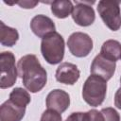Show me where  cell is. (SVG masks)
<instances>
[{"label": "cell", "instance_id": "17", "mask_svg": "<svg viewBox=\"0 0 121 121\" xmlns=\"http://www.w3.org/2000/svg\"><path fill=\"white\" fill-rule=\"evenodd\" d=\"M100 112L103 115L104 121H120V115L118 112L112 107L103 108Z\"/></svg>", "mask_w": 121, "mask_h": 121}, {"label": "cell", "instance_id": "5", "mask_svg": "<svg viewBox=\"0 0 121 121\" xmlns=\"http://www.w3.org/2000/svg\"><path fill=\"white\" fill-rule=\"evenodd\" d=\"M0 88L7 89L12 87L17 80L18 69L15 65V56L10 51H4L0 54Z\"/></svg>", "mask_w": 121, "mask_h": 121}, {"label": "cell", "instance_id": "2", "mask_svg": "<svg viewBox=\"0 0 121 121\" xmlns=\"http://www.w3.org/2000/svg\"><path fill=\"white\" fill-rule=\"evenodd\" d=\"M64 51V39L60 33L55 31L42 39L41 53L47 63L53 65L60 63L63 60Z\"/></svg>", "mask_w": 121, "mask_h": 121}, {"label": "cell", "instance_id": "20", "mask_svg": "<svg viewBox=\"0 0 121 121\" xmlns=\"http://www.w3.org/2000/svg\"><path fill=\"white\" fill-rule=\"evenodd\" d=\"M88 114H89V121H104L101 112H98L95 109H92L88 111Z\"/></svg>", "mask_w": 121, "mask_h": 121}, {"label": "cell", "instance_id": "9", "mask_svg": "<svg viewBox=\"0 0 121 121\" xmlns=\"http://www.w3.org/2000/svg\"><path fill=\"white\" fill-rule=\"evenodd\" d=\"M45 103L47 109H51L61 113L70 106V95L67 92L61 89H54L47 95Z\"/></svg>", "mask_w": 121, "mask_h": 121}, {"label": "cell", "instance_id": "19", "mask_svg": "<svg viewBox=\"0 0 121 121\" xmlns=\"http://www.w3.org/2000/svg\"><path fill=\"white\" fill-rule=\"evenodd\" d=\"M65 121H89V115L88 112H72Z\"/></svg>", "mask_w": 121, "mask_h": 121}, {"label": "cell", "instance_id": "4", "mask_svg": "<svg viewBox=\"0 0 121 121\" xmlns=\"http://www.w3.org/2000/svg\"><path fill=\"white\" fill-rule=\"evenodd\" d=\"M121 1L101 0L97 4V11L103 23L112 31H117L121 27Z\"/></svg>", "mask_w": 121, "mask_h": 121}, {"label": "cell", "instance_id": "15", "mask_svg": "<svg viewBox=\"0 0 121 121\" xmlns=\"http://www.w3.org/2000/svg\"><path fill=\"white\" fill-rule=\"evenodd\" d=\"M73 3L69 0H57L51 3V12L59 19L67 18L73 10Z\"/></svg>", "mask_w": 121, "mask_h": 121}, {"label": "cell", "instance_id": "13", "mask_svg": "<svg viewBox=\"0 0 121 121\" xmlns=\"http://www.w3.org/2000/svg\"><path fill=\"white\" fill-rule=\"evenodd\" d=\"M100 54L113 61L121 60V43L116 40H107L101 46Z\"/></svg>", "mask_w": 121, "mask_h": 121}, {"label": "cell", "instance_id": "3", "mask_svg": "<svg viewBox=\"0 0 121 121\" xmlns=\"http://www.w3.org/2000/svg\"><path fill=\"white\" fill-rule=\"evenodd\" d=\"M107 93V81L100 77L91 75L82 86V98L92 107L100 106Z\"/></svg>", "mask_w": 121, "mask_h": 121}, {"label": "cell", "instance_id": "8", "mask_svg": "<svg viewBox=\"0 0 121 121\" xmlns=\"http://www.w3.org/2000/svg\"><path fill=\"white\" fill-rule=\"evenodd\" d=\"M116 63L113 60H111L105 57H103L101 54L96 55L91 64V74L100 77L106 81L111 79L115 72Z\"/></svg>", "mask_w": 121, "mask_h": 121}, {"label": "cell", "instance_id": "10", "mask_svg": "<svg viewBox=\"0 0 121 121\" xmlns=\"http://www.w3.org/2000/svg\"><path fill=\"white\" fill-rule=\"evenodd\" d=\"M79 77L80 71L76 64L71 62L60 63L58 66L55 74V78L58 82L67 85H74L78 80Z\"/></svg>", "mask_w": 121, "mask_h": 121}, {"label": "cell", "instance_id": "6", "mask_svg": "<svg viewBox=\"0 0 121 121\" xmlns=\"http://www.w3.org/2000/svg\"><path fill=\"white\" fill-rule=\"evenodd\" d=\"M70 53L78 58L87 57L93 50V40L84 32H74L67 40Z\"/></svg>", "mask_w": 121, "mask_h": 121}, {"label": "cell", "instance_id": "14", "mask_svg": "<svg viewBox=\"0 0 121 121\" xmlns=\"http://www.w3.org/2000/svg\"><path fill=\"white\" fill-rule=\"evenodd\" d=\"M19 40V33L16 28L10 27L5 25L4 22H0V42L4 46L11 47L15 45Z\"/></svg>", "mask_w": 121, "mask_h": 121}, {"label": "cell", "instance_id": "12", "mask_svg": "<svg viewBox=\"0 0 121 121\" xmlns=\"http://www.w3.org/2000/svg\"><path fill=\"white\" fill-rule=\"evenodd\" d=\"M26 113V108L14 104L9 99L0 106V121H21Z\"/></svg>", "mask_w": 121, "mask_h": 121}, {"label": "cell", "instance_id": "18", "mask_svg": "<svg viewBox=\"0 0 121 121\" xmlns=\"http://www.w3.org/2000/svg\"><path fill=\"white\" fill-rule=\"evenodd\" d=\"M40 121H62V117L59 112L47 109L42 113Z\"/></svg>", "mask_w": 121, "mask_h": 121}, {"label": "cell", "instance_id": "23", "mask_svg": "<svg viewBox=\"0 0 121 121\" xmlns=\"http://www.w3.org/2000/svg\"><path fill=\"white\" fill-rule=\"evenodd\" d=\"M120 83H121V77H120Z\"/></svg>", "mask_w": 121, "mask_h": 121}, {"label": "cell", "instance_id": "1", "mask_svg": "<svg viewBox=\"0 0 121 121\" xmlns=\"http://www.w3.org/2000/svg\"><path fill=\"white\" fill-rule=\"evenodd\" d=\"M18 76L22 78L25 88L30 93L40 92L47 82L46 70L42 66L36 55H25L17 63Z\"/></svg>", "mask_w": 121, "mask_h": 121}, {"label": "cell", "instance_id": "22", "mask_svg": "<svg viewBox=\"0 0 121 121\" xmlns=\"http://www.w3.org/2000/svg\"><path fill=\"white\" fill-rule=\"evenodd\" d=\"M114 105L117 109L121 110V87L117 89L114 95Z\"/></svg>", "mask_w": 121, "mask_h": 121}, {"label": "cell", "instance_id": "21", "mask_svg": "<svg viewBox=\"0 0 121 121\" xmlns=\"http://www.w3.org/2000/svg\"><path fill=\"white\" fill-rule=\"evenodd\" d=\"M17 4L24 9H33L36 5H38V2L37 1H21V2H17Z\"/></svg>", "mask_w": 121, "mask_h": 121}, {"label": "cell", "instance_id": "11", "mask_svg": "<svg viewBox=\"0 0 121 121\" xmlns=\"http://www.w3.org/2000/svg\"><path fill=\"white\" fill-rule=\"evenodd\" d=\"M30 28L37 37L42 39L55 32L56 30V26L52 19L43 14L35 15L31 19Z\"/></svg>", "mask_w": 121, "mask_h": 121}, {"label": "cell", "instance_id": "7", "mask_svg": "<svg viewBox=\"0 0 121 121\" xmlns=\"http://www.w3.org/2000/svg\"><path fill=\"white\" fill-rule=\"evenodd\" d=\"M90 2H79L75 1V6L72 10V18L74 22L80 26H89L93 25L95 20V13L92 8Z\"/></svg>", "mask_w": 121, "mask_h": 121}, {"label": "cell", "instance_id": "16", "mask_svg": "<svg viewBox=\"0 0 121 121\" xmlns=\"http://www.w3.org/2000/svg\"><path fill=\"white\" fill-rule=\"evenodd\" d=\"M9 99L20 107L26 108V106L30 103L31 97H30L29 93L26 90L21 87H16L10 92Z\"/></svg>", "mask_w": 121, "mask_h": 121}]
</instances>
